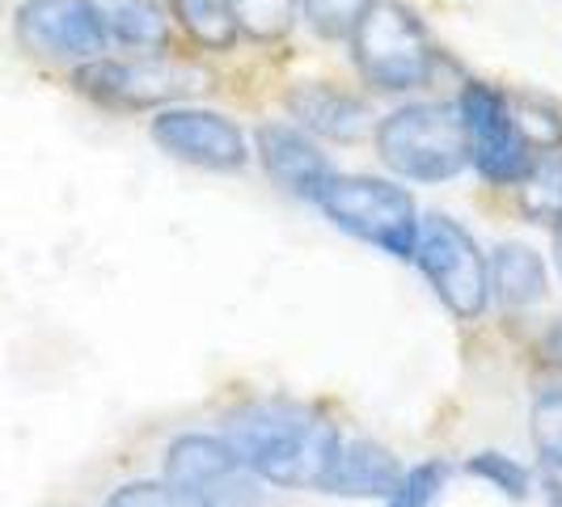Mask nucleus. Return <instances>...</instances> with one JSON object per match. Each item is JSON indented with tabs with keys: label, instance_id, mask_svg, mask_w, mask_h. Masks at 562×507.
I'll return each instance as SVG.
<instances>
[{
	"label": "nucleus",
	"instance_id": "412c9836",
	"mask_svg": "<svg viewBox=\"0 0 562 507\" xmlns=\"http://www.w3.org/2000/svg\"><path fill=\"white\" fill-rule=\"evenodd\" d=\"M106 507H216L207 504L203 495H191L173 482H132L123 491H114Z\"/></svg>",
	"mask_w": 562,
	"mask_h": 507
},
{
	"label": "nucleus",
	"instance_id": "f03ea898",
	"mask_svg": "<svg viewBox=\"0 0 562 507\" xmlns=\"http://www.w3.org/2000/svg\"><path fill=\"white\" fill-rule=\"evenodd\" d=\"M376 148L385 166L415 182H449L470 166V136L457 102H419L394 111L376 132Z\"/></svg>",
	"mask_w": 562,
	"mask_h": 507
},
{
	"label": "nucleus",
	"instance_id": "4be33fe9",
	"mask_svg": "<svg viewBox=\"0 0 562 507\" xmlns=\"http://www.w3.org/2000/svg\"><path fill=\"white\" fill-rule=\"evenodd\" d=\"M533 444H537V457L550 470H562V390H550V394L537 397Z\"/></svg>",
	"mask_w": 562,
	"mask_h": 507
},
{
	"label": "nucleus",
	"instance_id": "6ab92c4d",
	"mask_svg": "<svg viewBox=\"0 0 562 507\" xmlns=\"http://www.w3.org/2000/svg\"><path fill=\"white\" fill-rule=\"evenodd\" d=\"M228 18L250 38H280L292 26L296 0H225Z\"/></svg>",
	"mask_w": 562,
	"mask_h": 507
},
{
	"label": "nucleus",
	"instance_id": "a878e982",
	"mask_svg": "<svg viewBox=\"0 0 562 507\" xmlns=\"http://www.w3.org/2000/svg\"><path fill=\"white\" fill-rule=\"evenodd\" d=\"M559 271H562V228H559Z\"/></svg>",
	"mask_w": 562,
	"mask_h": 507
},
{
	"label": "nucleus",
	"instance_id": "dca6fc26",
	"mask_svg": "<svg viewBox=\"0 0 562 507\" xmlns=\"http://www.w3.org/2000/svg\"><path fill=\"white\" fill-rule=\"evenodd\" d=\"M166 4L173 9L178 26L187 30L199 47H207V52H225L241 34L237 22L228 18L225 0H166Z\"/></svg>",
	"mask_w": 562,
	"mask_h": 507
},
{
	"label": "nucleus",
	"instance_id": "0eeeda50",
	"mask_svg": "<svg viewBox=\"0 0 562 507\" xmlns=\"http://www.w3.org/2000/svg\"><path fill=\"white\" fill-rule=\"evenodd\" d=\"M461 119H465V136H470V161L479 166L486 182L499 187H520V178L533 166V148L516 132L507 98L495 84H465L461 89Z\"/></svg>",
	"mask_w": 562,
	"mask_h": 507
},
{
	"label": "nucleus",
	"instance_id": "2eb2a0df",
	"mask_svg": "<svg viewBox=\"0 0 562 507\" xmlns=\"http://www.w3.org/2000/svg\"><path fill=\"white\" fill-rule=\"evenodd\" d=\"M486 275H491L495 296L512 309H529L546 296V262L520 241L495 246L491 262H486Z\"/></svg>",
	"mask_w": 562,
	"mask_h": 507
},
{
	"label": "nucleus",
	"instance_id": "a211bd4d",
	"mask_svg": "<svg viewBox=\"0 0 562 507\" xmlns=\"http://www.w3.org/2000/svg\"><path fill=\"white\" fill-rule=\"evenodd\" d=\"M507 111L516 132L537 153H559L562 148V111L546 98H507Z\"/></svg>",
	"mask_w": 562,
	"mask_h": 507
},
{
	"label": "nucleus",
	"instance_id": "9b49d317",
	"mask_svg": "<svg viewBox=\"0 0 562 507\" xmlns=\"http://www.w3.org/2000/svg\"><path fill=\"white\" fill-rule=\"evenodd\" d=\"M258 161L280 191L301 199H317L322 182L330 178L326 153H317V144L305 132L288 127V123H262L258 127Z\"/></svg>",
	"mask_w": 562,
	"mask_h": 507
},
{
	"label": "nucleus",
	"instance_id": "393cba45",
	"mask_svg": "<svg viewBox=\"0 0 562 507\" xmlns=\"http://www.w3.org/2000/svg\"><path fill=\"white\" fill-rule=\"evenodd\" d=\"M546 356H550V364L562 368V322H554L550 335H546Z\"/></svg>",
	"mask_w": 562,
	"mask_h": 507
},
{
	"label": "nucleus",
	"instance_id": "aec40b11",
	"mask_svg": "<svg viewBox=\"0 0 562 507\" xmlns=\"http://www.w3.org/2000/svg\"><path fill=\"white\" fill-rule=\"evenodd\" d=\"M376 0H301L305 22H310L322 38H351L360 22L372 13Z\"/></svg>",
	"mask_w": 562,
	"mask_h": 507
},
{
	"label": "nucleus",
	"instance_id": "f257e3e1",
	"mask_svg": "<svg viewBox=\"0 0 562 507\" xmlns=\"http://www.w3.org/2000/svg\"><path fill=\"white\" fill-rule=\"evenodd\" d=\"M225 440L254 478H267L276 486H305V491L322 486L342 444L326 415L280 397L233 410L225 419Z\"/></svg>",
	"mask_w": 562,
	"mask_h": 507
},
{
	"label": "nucleus",
	"instance_id": "4468645a",
	"mask_svg": "<svg viewBox=\"0 0 562 507\" xmlns=\"http://www.w3.org/2000/svg\"><path fill=\"white\" fill-rule=\"evenodd\" d=\"M85 9L93 13L106 43L136 47V52L166 47V13L157 0H85Z\"/></svg>",
	"mask_w": 562,
	"mask_h": 507
},
{
	"label": "nucleus",
	"instance_id": "f8f14e48",
	"mask_svg": "<svg viewBox=\"0 0 562 507\" xmlns=\"http://www.w3.org/2000/svg\"><path fill=\"white\" fill-rule=\"evenodd\" d=\"M288 111H292V119H296L305 132L326 136V140H335V144L360 140L368 127V106L356 93L338 89V84H322V81L296 84V89L288 93Z\"/></svg>",
	"mask_w": 562,
	"mask_h": 507
},
{
	"label": "nucleus",
	"instance_id": "9d476101",
	"mask_svg": "<svg viewBox=\"0 0 562 507\" xmlns=\"http://www.w3.org/2000/svg\"><path fill=\"white\" fill-rule=\"evenodd\" d=\"M153 140L199 169H241L250 161L241 127L212 111H161L153 119Z\"/></svg>",
	"mask_w": 562,
	"mask_h": 507
},
{
	"label": "nucleus",
	"instance_id": "ddd939ff",
	"mask_svg": "<svg viewBox=\"0 0 562 507\" xmlns=\"http://www.w3.org/2000/svg\"><path fill=\"white\" fill-rule=\"evenodd\" d=\"M397 482H402V465L394 452L372 440H351V444H338L335 465L326 470L317 491L347 495V499H390Z\"/></svg>",
	"mask_w": 562,
	"mask_h": 507
},
{
	"label": "nucleus",
	"instance_id": "f3484780",
	"mask_svg": "<svg viewBox=\"0 0 562 507\" xmlns=\"http://www.w3.org/2000/svg\"><path fill=\"white\" fill-rule=\"evenodd\" d=\"M520 199L525 212L541 225H559L562 221V157L559 153H541L533 157L529 173L520 178Z\"/></svg>",
	"mask_w": 562,
	"mask_h": 507
},
{
	"label": "nucleus",
	"instance_id": "423d86ee",
	"mask_svg": "<svg viewBox=\"0 0 562 507\" xmlns=\"http://www.w3.org/2000/svg\"><path fill=\"white\" fill-rule=\"evenodd\" d=\"M419 271L436 288L440 305L452 317H479L491 301V275H486V258L474 246V237L449 216H427L415 233V254Z\"/></svg>",
	"mask_w": 562,
	"mask_h": 507
},
{
	"label": "nucleus",
	"instance_id": "20e7f679",
	"mask_svg": "<svg viewBox=\"0 0 562 507\" xmlns=\"http://www.w3.org/2000/svg\"><path fill=\"white\" fill-rule=\"evenodd\" d=\"M351 56L360 77L385 93H406L427 84L436 64L427 30L402 4H372V13L351 34Z\"/></svg>",
	"mask_w": 562,
	"mask_h": 507
},
{
	"label": "nucleus",
	"instance_id": "39448f33",
	"mask_svg": "<svg viewBox=\"0 0 562 507\" xmlns=\"http://www.w3.org/2000/svg\"><path fill=\"white\" fill-rule=\"evenodd\" d=\"M77 89L85 98L114 106V111H153L178 98H191L199 89H207V72H199L191 64H178L166 56L144 59H89L77 68Z\"/></svg>",
	"mask_w": 562,
	"mask_h": 507
},
{
	"label": "nucleus",
	"instance_id": "1a4fd4ad",
	"mask_svg": "<svg viewBox=\"0 0 562 507\" xmlns=\"http://www.w3.org/2000/svg\"><path fill=\"white\" fill-rule=\"evenodd\" d=\"M254 474L241 465V457L228 449V440L216 436H182L169 444L166 457V482L203 495L207 504H250L254 499Z\"/></svg>",
	"mask_w": 562,
	"mask_h": 507
},
{
	"label": "nucleus",
	"instance_id": "6e6552de",
	"mask_svg": "<svg viewBox=\"0 0 562 507\" xmlns=\"http://www.w3.org/2000/svg\"><path fill=\"white\" fill-rule=\"evenodd\" d=\"M18 43L38 59H102L106 34L98 30L85 0H26L18 9Z\"/></svg>",
	"mask_w": 562,
	"mask_h": 507
},
{
	"label": "nucleus",
	"instance_id": "b1692460",
	"mask_svg": "<svg viewBox=\"0 0 562 507\" xmlns=\"http://www.w3.org/2000/svg\"><path fill=\"white\" fill-rule=\"evenodd\" d=\"M445 478H449V465L445 461H427V465H415L411 474H402V482L390 495V507H431L436 495L445 491Z\"/></svg>",
	"mask_w": 562,
	"mask_h": 507
},
{
	"label": "nucleus",
	"instance_id": "bb28decb",
	"mask_svg": "<svg viewBox=\"0 0 562 507\" xmlns=\"http://www.w3.org/2000/svg\"><path fill=\"white\" fill-rule=\"evenodd\" d=\"M554 507H562V491H554Z\"/></svg>",
	"mask_w": 562,
	"mask_h": 507
},
{
	"label": "nucleus",
	"instance_id": "7ed1b4c3",
	"mask_svg": "<svg viewBox=\"0 0 562 507\" xmlns=\"http://www.w3.org/2000/svg\"><path fill=\"white\" fill-rule=\"evenodd\" d=\"M317 207L335 221L342 233L360 237L376 250L394 254V258H411L415 254V233H419V216H415V199L406 195L394 182L381 178H338L330 173L317 191Z\"/></svg>",
	"mask_w": 562,
	"mask_h": 507
},
{
	"label": "nucleus",
	"instance_id": "5701e85b",
	"mask_svg": "<svg viewBox=\"0 0 562 507\" xmlns=\"http://www.w3.org/2000/svg\"><path fill=\"white\" fill-rule=\"evenodd\" d=\"M470 474L491 482L495 491H504L507 499H525L529 495V470L516 457H504V452H479V457H470Z\"/></svg>",
	"mask_w": 562,
	"mask_h": 507
}]
</instances>
